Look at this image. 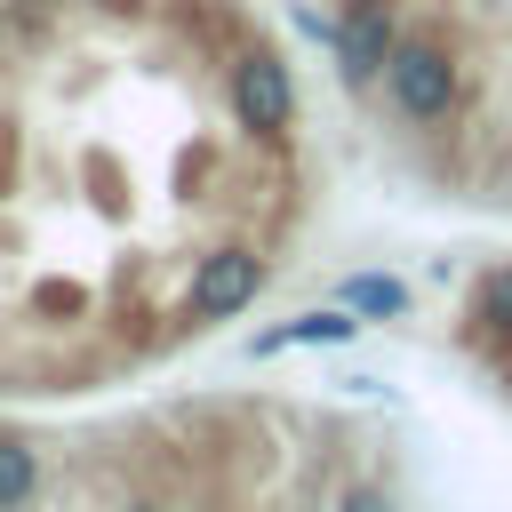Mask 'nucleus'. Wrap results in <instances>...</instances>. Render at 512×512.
I'll list each match as a JSON object with an SVG mask.
<instances>
[{"mask_svg": "<svg viewBox=\"0 0 512 512\" xmlns=\"http://www.w3.org/2000/svg\"><path fill=\"white\" fill-rule=\"evenodd\" d=\"M376 88L392 96V112L408 128H440L456 112V96H464V64H456V48L440 32H400V48H392Z\"/></svg>", "mask_w": 512, "mask_h": 512, "instance_id": "obj_1", "label": "nucleus"}, {"mask_svg": "<svg viewBox=\"0 0 512 512\" xmlns=\"http://www.w3.org/2000/svg\"><path fill=\"white\" fill-rule=\"evenodd\" d=\"M224 112H232L240 136L280 144L296 128V72H288V56H272L264 40H240L224 56Z\"/></svg>", "mask_w": 512, "mask_h": 512, "instance_id": "obj_2", "label": "nucleus"}, {"mask_svg": "<svg viewBox=\"0 0 512 512\" xmlns=\"http://www.w3.org/2000/svg\"><path fill=\"white\" fill-rule=\"evenodd\" d=\"M256 288H264V256H256V248H240V240H224V248H208V256L192 264L184 312L208 328V320H232V312H248V304H256Z\"/></svg>", "mask_w": 512, "mask_h": 512, "instance_id": "obj_3", "label": "nucleus"}, {"mask_svg": "<svg viewBox=\"0 0 512 512\" xmlns=\"http://www.w3.org/2000/svg\"><path fill=\"white\" fill-rule=\"evenodd\" d=\"M328 40H336L344 88H376L384 64H392V48H400V8L392 0H344V16H336Z\"/></svg>", "mask_w": 512, "mask_h": 512, "instance_id": "obj_4", "label": "nucleus"}, {"mask_svg": "<svg viewBox=\"0 0 512 512\" xmlns=\"http://www.w3.org/2000/svg\"><path fill=\"white\" fill-rule=\"evenodd\" d=\"M368 320L352 312V304H328V312H296L288 328H272V336H256V352H288V344H352Z\"/></svg>", "mask_w": 512, "mask_h": 512, "instance_id": "obj_5", "label": "nucleus"}, {"mask_svg": "<svg viewBox=\"0 0 512 512\" xmlns=\"http://www.w3.org/2000/svg\"><path fill=\"white\" fill-rule=\"evenodd\" d=\"M336 304H352L360 320H400L408 312V280H392V272H344Z\"/></svg>", "mask_w": 512, "mask_h": 512, "instance_id": "obj_6", "label": "nucleus"}, {"mask_svg": "<svg viewBox=\"0 0 512 512\" xmlns=\"http://www.w3.org/2000/svg\"><path fill=\"white\" fill-rule=\"evenodd\" d=\"M472 320H480L488 344H512V264L480 272V288H472Z\"/></svg>", "mask_w": 512, "mask_h": 512, "instance_id": "obj_7", "label": "nucleus"}, {"mask_svg": "<svg viewBox=\"0 0 512 512\" xmlns=\"http://www.w3.org/2000/svg\"><path fill=\"white\" fill-rule=\"evenodd\" d=\"M32 488H40V456L24 440H0V512H24Z\"/></svg>", "mask_w": 512, "mask_h": 512, "instance_id": "obj_8", "label": "nucleus"}, {"mask_svg": "<svg viewBox=\"0 0 512 512\" xmlns=\"http://www.w3.org/2000/svg\"><path fill=\"white\" fill-rule=\"evenodd\" d=\"M336 512H392V496L376 480H352V488H336Z\"/></svg>", "mask_w": 512, "mask_h": 512, "instance_id": "obj_9", "label": "nucleus"}, {"mask_svg": "<svg viewBox=\"0 0 512 512\" xmlns=\"http://www.w3.org/2000/svg\"><path fill=\"white\" fill-rule=\"evenodd\" d=\"M120 512H168V504H160V496H128Z\"/></svg>", "mask_w": 512, "mask_h": 512, "instance_id": "obj_10", "label": "nucleus"}, {"mask_svg": "<svg viewBox=\"0 0 512 512\" xmlns=\"http://www.w3.org/2000/svg\"><path fill=\"white\" fill-rule=\"evenodd\" d=\"M192 512H224V504H192Z\"/></svg>", "mask_w": 512, "mask_h": 512, "instance_id": "obj_11", "label": "nucleus"}]
</instances>
